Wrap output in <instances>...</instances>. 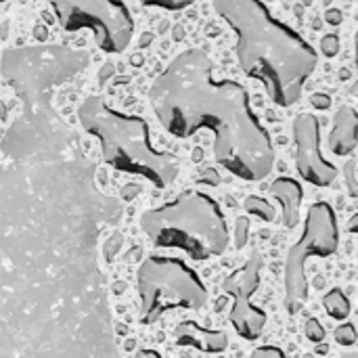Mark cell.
<instances>
[{
	"label": "cell",
	"instance_id": "cell-19",
	"mask_svg": "<svg viewBox=\"0 0 358 358\" xmlns=\"http://www.w3.org/2000/svg\"><path fill=\"white\" fill-rule=\"evenodd\" d=\"M340 48H342V42H340V38L336 34H325L321 38V50H323L325 57H329V59L336 57L340 52Z\"/></svg>",
	"mask_w": 358,
	"mask_h": 358
},
{
	"label": "cell",
	"instance_id": "cell-15",
	"mask_svg": "<svg viewBox=\"0 0 358 358\" xmlns=\"http://www.w3.org/2000/svg\"><path fill=\"white\" fill-rule=\"evenodd\" d=\"M243 208H245L250 214L262 218L264 222H273V220H275V208H273L266 199H262V197H256V195L245 197Z\"/></svg>",
	"mask_w": 358,
	"mask_h": 358
},
{
	"label": "cell",
	"instance_id": "cell-4",
	"mask_svg": "<svg viewBox=\"0 0 358 358\" xmlns=\"http://www.w3.org/2000/svg\"><path fill=\"white\" fill-rule=\"evenodd\" d=\"M141 227L153 245L185 250L193 260L224 254L231 239L222 208L203 191H182L172 201L147 210Z\"/></svg>",
	"mask_w": 358,
	"mask_h": 358
},
{
	"label": "cell",
	"instance_id": "cell-22",
	"mask_svg": "<svg viewBox=\"0 0 358 358\" xmlns=\"http://www.w3.org/2000/svg\"><path fill=\"white\" fill-rule=\"evenodd\" d=\"M355 170H357V162H355V159H350V162L344 166V176H346V180H348L350 195H352V197H358V185H357V174H355Z\"/></svg>",
	"mask_w": 358,
	"mask_h": 358
},
{
	"label": "cell",
	"instance_id": "cell-25",
	"mask_svg": "<svg viewBox=\"0 0 358 358\" xmlns=\"http://www.w3.org/2000/svg\"><path fill=\"white\" fill-rule=\"evenodd\" d=\"M342 19H344V15H342L340 8H329V10H325V21H327L329 25H340Z\"/></svg>",
	"mask_w": 358,
	"mask_h": 358
},
{
	"label": "cell",
	"instance_id": "cell-23",
	"mask_svg": "<svg viewBox=\"0 0 358 358\" xmlns=\"http://www.w3.org/2000/svg\"><path fill=\"white\" fill-rule=\"evenodd\" d=\"M250 358H287V357H285V352H283L281 348H277V346H262V348H256Z\"/></svg>",
	"mask_w": 358,
	"mask_h": 358
},
{
	"label": "cell",
	"instance_id": "cell-17",
	"mask_svg": "<svg viewBox=\"0 0 358 358\" xmlns=\"http://www.w3.org/2000/svg\"><path fill=\"white\" fill-rule=\"evenodd\" d=\"M195 0H141V4L145 6H155V8H164V10H182L187 6H191Z\"/></svg>",
	"mask_w": 358,
	"mask_h": 358
},
{
	"label": "cell",
	"instance_id": "cell-8",
	"mask_svg": "<svg viewBox=\"0 0 358 358\" xmlns=\"http://www.w3.org/2000/svg\"><path fill=\"white\" fill-rule=\"evenodd\" d=\"M65 31L90 29L107 55L124 52L134 36V19L122 0H48Z\"/></svg>",
	"mask_w": 358,
	"mask_h": 358
},
{
	"label": "cell",
	"instance_id": "cell-6",
	"mask_svg": "<svg viewBox=\"0 0 358 358\" xmlns=\"http://www.w3.org/2000/svg\"><path fill=\"white\" fill-rule=\"evenodd\" d=\"M141 323L153 325L172 308L201 310L208 289L199 275L178 258L151 256L138 266Z\"/></svg>",
	"mask_w": 358,
	"mask_h": 358
},
{
	"label": "cell",
	"instance_id": "cell-1",
	"mask_svg": "<svg viewBox=\"0 0 358 358\" xmlns=\"http://www.w3.org/2000/svg\"><path fill=\"white\" fill-rule=\"evenodd\" d=\"M149 101L174 138L208 130L216 164L235 178L260 182L273 172L275 145L252 109L250 92L235 80H218L206 50L187 48L176 55L155 78Z\"/></svg>",
	"mask_w": 358,
	"mask_h": 358
},
{
	"label": "cell",
	"instance_id": "cell-26",
	"mask_svg": "<svg viewBox=\"0 0 358 358\" xmlns=\"http://www.w3.org/2000/svg\"><path fill=\"white\" fill-rule=\"evenodd\" d=\"M134 358H164V357H162L159 352H155V350H138Z\"/></svg>",
	"mask_w": 358,
	"mask_h": 358
},
{
	"label": "cell",
	"instance_id": "cell-9",
	"mask_svg": "<svg viewBox=\"0 0 358 358\" xmlns=\"http://www.w3.org/2000/svg\"><path fill=\"white\" fill-rule=\"evenodd\" d=\"M262 266H264L262 254L254 252L252 258L241 268H237L222 281L224 294H229L233 298V310H231L229 319H231L237 336L248 342L258 340L266 325V313L252 304V296L260 287Z\"/></svg>",
	"mask_w": 358,
	"mask_h": 358
},
{
	"label": "cell",
	"instance_id": "cell-5",
	"mask_svg": "<svg viewBox=\"0 0 358 358\" xmlns=\"http://www.w3.org/2000/svg\"><path fill=\"white\" fill-rule=\"evenodd\" d=\"M90 63L86 50L57 44L8 48L2 55L0 71L25 105V113L50 111L57 86L73 80Z\"/></svg>",
	"mask_w": 358,
	"mask_h": 358
},
{
	"label": "cell",
	"instance_id": "cell-27",
	"mask_svg": "<svg viewBox=\"0 0 358 358\" xmlns=\"http://www.w3.org/2000/svg\"><path fill=\"white\" fill-rule=\"evenodd\" d=\"M357 227H358V216H352V220H350V233H357Z\"/></svg>",
	"mask_w": 358,
	"mask_h": 358
},
{
	"label": "cell",
	"instance_id": "cell-12",
	"mask_svg": "<svg viewBox=\"0 0 358 358\" xmlns=\"http://www.w3.org/2000/svg\"><path fill=\"white\" fill-rule=\"evenodd\" d=\"M334 155H350L358 145V113L352 107H342L334 117V130L327 141Z\"/></svg>",
	"mask_w": 358,
	"mask_h": 358
},
{
	"label": "cell",
	"instance_id": "cell-18",
	"mask_svg": "<svg viewBox=\"0 0 358 358\" xmlns=\"http://www.w3.org/2000/svg\"><path fill=\"white\" fill-rule=\"evenodd\" d=\"M304 334H306V338H308L313 344H321V342H325V327H323L317 319H308V321H306Z\"/></svg>",
	"mask_w": 358,
	"mask_h": 358
},
{
	"label": "cell",
	"instance_id": "cell-11",
	"mask_svg": "<svg viewBox=\"0 0 358 358\" xmlns=\"http://www.w3.org/2000/svg\"><path fill=\"white\" fill-rule=\"evenodd\" d=\"M174 338L178 346H191L208 355H220L229 348V336L224 331L203 329L193 321H182L174 329Z\"/></svg>",
	"mask_w": 358,
	"mask_h": 358
},
{
	"label": "cell",
	"instance_id": "cell-7",
	"mask_svg": "<svg viewBox=\"0 0 358 358\" xmlns=\"http://www.w3.org/2000/svg\"><path fill=\"white\" fill-rule=\"evenodd\" d=\"M340 248L338 216L327 201H317L308 208L304 220V233L296 245H292L285 264V306L289 315H298L306 296V262L310 258H329Z\"/></svg>",
	"mask_w": 358,
	"mask_h": 358
},
{
	"label": "cell",
	"instance_id": "cell-16",
	"mask_svg": "<svg viewBox=\"0 0 358 358\" xmlns=\"http://www.w3.org/2000/svg\"><path fill=\"white\" fill-rule=\"evenodd\" d=\"M336 342L340 344V346H355L358 340L357 336V327L352 325V323H342L338 329H336Z\"/></svg>",
	"mask_w": 358,
	"mask_h": 358
},
{
	"label": "cell",
	"instance_id": "cell-14",
	"mask_svg": "<svg viewBox=\"0 0 358 358\" xmlns=\"http://www.w3.org/2000/svg\"><path fill=\"white\" fill-rule=\"evenodd\" d=\"M323 306H325L327 315H329L331 319H336V321H344V319L350 317V300H348V296H346L342 289H338V287L325 294Z\"/></svg>",
	"mask_w": 358,
	"mask_h": 358
},
{
	"label": "cell",
	"instance_id": "cell-3",
	"mask_svg": "<svg viewBox=\"0 0 358 358\" xmlns=\"http://www.w3.org/2000/svg\"><path fill=\"white\" fill-rule=\"evenodd\" d=\"M82 128L99 141L103 159L124 172L143 176L157 189L170 187L178 176L174 155L159 151L149 132L145 117L117 111L105 96H86L78 107Z\"/></svg>",
	"mask_w": 358,
	"mask_h": 358
},
{
	"label": "cell",
	"instance_id": "cell-13",
	"mask_svg": "<svg viewBox=\"0 0 358 358\" xmlns=\"http://www.w3.org/2000/svg\"><path fill=\"white\" fill-rule=\"evenodd\" d=\"M271 193L273 197L281 203L283 210V224L287 229H296L300 222V206L304 199V191L302 185L289 176H281L271 185Z\"/></svg>",
	"mask_w": 358,
	"mask_h": 358
},
{
	"label": "cell",
	"instance_id": "cell-10",
	"mask_svg": "<svg viewBox=\"0 0 358 358\" xmlns=\"http://www.w3.org/2000/svg\"><path fill=\"white\" fill-rule=\"evenodd\" d=\"M296 170L315 187H329L338 178V168L325 159L321 149V122L313 113H300L294 120Z\"/></svg>",
	"mask_w": 358,
	"mask_h": 358
},
{
	"label": "cell",
	"instance_id": "cell-28",
	"mask_svg": "<svg viewBox=\"0 0 358 358\" xmlns=\"http://www.w3.org/2000/svg\"><path fill=\"white\" fill-rule=\"evenodd\" d=\"M2 2H8V0H0V4H2Z\"/></svg>",
	"mask_w": 358,
	"mask_h": 358
},
{
	"label": "cell",
	"instance_id": "cell-2",
	"mask_svg": "<svg viewBox=\"0 0 358 358\" xmlns=\"http://www.w3.org/2000/svg\"><path fill=\"white\" fill-rule=\"evenodd\" d=\"M212 6L237 36L235 52L243 73L258 80L275 105H296L319 63L315 46L262 0H212Z\"/></svg>",
	"mask_w": 358,
	"mask_h": 358
},
{
	"label": "cell",
	"instance_id": "cell-20",
	"mask_svg": "<svg viewBox=\"0 0 358 358\" xmlns=\"http://www.w3.org/2000/svg\"><path fill=\"white\" fill-rule=\"evenodd\" d=\"M122 243H124V239H122V235H117V233H115L111 239H107V243H105V248H103V254H105V260H107V262H113V260H115V256H117Z\"/></svg>",
	"mask_w": 358,
	"mask_h": 358
},
{
	"label": "cell",
	"instance_id": "cell-24",
	"mask_svg": "<svg viewBox=\"0 0 358 358\" xmlns=\"http://www.w3.org/2000/svg\"><path fill=\"white\" fill-rule=\"evenodd\" d=\"M310 103L317 107V109H329L331 107V96L329 94H323V92H317L310 96Z\"/></svg>",
	"mask_w": 358,
	"mask_h": 358
},
{
	"label": "cell",
	"instance_id": "cell-21",
	"mask_svg": "<svg viewBox=\"0 0 358 358\" xmlns=\"http://www.w3.org/2000/svg\"><path fill=\"white\" fill-rule=\"evenodd\" d=\"M248 231H250V220L248 218H239L237 220V233H235V248L243 250L248 243Z\"/></svg>",
	"mask_w": 358,
	"mask_h": 358
}]
</instances>
